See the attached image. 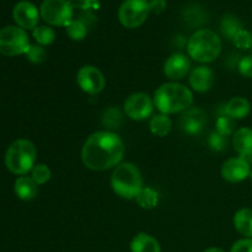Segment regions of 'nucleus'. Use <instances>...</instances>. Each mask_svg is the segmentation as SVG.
<instances>
[{
	"label": "nucleus",
	"mask_w": 252,
	"mask_h": 252,
	"mask_svg": "<svg viewBox=\"0 0 252 252\" xmlns=\"http://www.w3.org/2000/svg\"><path fill=\"white\" fill-rule=\"evenodd\" d=\"M137 199V203L142 207L143 209H153L158 206V202H159V196H158L157 191H154L153 189H144L143 187L142 191L138 193V196L135 197Z\"/></svg>",
	"instance_id": "obj_22"
},
{
	"label": "nucleus",
	"mask_w": 252,
	"mask_h": 252,
	"mask_svg": "<svg viewBox=\"0 0 252 252\" xmlns=\"http://www.w3.org/2000/svg\"><path fill=\"white\" fill-rule=\"evenodd\" d=\"M250 171V164L248 160L241 157L228 159L221 166V176L231 184H238L248 179Z\"/></svg>",
	"instance_id": "obj_12"
},
{
	"label": "nucleus",
	"mask_w": 252,
	"mask_h": 252,
	"mask_svg": "<svg viewBox=\"0 0 252 252\" xmlns=\"http://www.w3.org/2000/svg\"><path fill=\"white\" fill-rule=\"evenodd\" d=\"M111 186L120 197L133 199L143 189L142 174L132 162H121L111 175Z\"/></svg>",
	"instance_id": "obj_4"
},
{
	"label": "nucleus",
	"mask_w": 252,
	"mask_h": 252,
	"mask_svg": "<svg viewBox=\"0 0 252 252\" xmlns=\"http://www.w3.org/2000/svg\"><path fill=\"white\" fill-rule=\"evenodd\" d=\"M187 52L198 63H211L220 54L221 41L218 34L211 30H198L187 42Z\"/></svg>",
	"instance_id": "obj_3"
},
{
	"label": "nucleus",
	"mask_w": 252,
	"mask_h": 252,
	"mask_svg": "<svg viewBox=\"0 0 252 252\" xmlns=\"http://www.w3.org/2000/svg\"><path fill=\"white\" fill-rule=\"evenodd\" d=\"M191 62L182 53H174L164 64V74L170 80H181L189 74Z\"/></svg>",
	"instance_id": "obj_14"
},
{
	"label": "nucleus",
	"mask_w": 252,
	"mask_h": 252,
	"mask_svg": "<svg viewBox=\"0 0 252 252\" xmlns=\"http://www.w3.org/2000/svg\"><path fill=\"white\" fill-rule=\"evenodd\" d=\"M130 252H161L159 241L152 235L139 233L130 241Z\"/></svg>",
	"instance_id": "obj_19"
},
{
	"label": "nucleus",
	"mask_w": 252,
	"mask_h": 252,
	"mask_svg": "<svg viewBox=\"0 0 252 252\" xmlns=\"http://www.w3.org/2000/svg\"><path fill=\"white\" fill-rule=\"evenodd\" d=\"M46 56H47L46 49H44L43 46H41V44H33V46H30L29 51L26 52L27 59L34 64L44 62Z\"/></svg>",
	"instance_id": "obj_28"
},
{
	"label": "nucleus",
	"mask_w": 252,
	"mask_h": 252,
	"mask_svg": "<svg viewBox=\"0 0 252 252\" xmlns=\"http://www.w3.org/2000/svg\"><path fill=\"white\" fill-rule=\"evenodd\" d=\"M125 113L133 121H143L149 117L154 110V101L149 95L137 93L127 97L125 102Z\"/></svg>",
	"instance_id": "obj_9"
},
{
	"label": "nucleus",
	"mask_w": 252,
	"mask_h": 252,
	"mask_svg": "<svg viewBox=\"0 0 252 252\" xmlns=\"http://www.w3.org/2000/svg\"><path fill=\"white\" fill-rule=\"evenodd\" d=\"M206 122L207 115L202 108L189 107L180 116L179 127L189 134H197L203 129Z\"/></svg>",
	"instance_id": "obj_13"
},
{
	"label": "nucleus",
	"mask_w": 252,
	"mask_h": 252,
	"mask_svg": "<svg viewBox=\"0 0 252 252\" xmlns=\"http://www.w3.org/2000/svg\"><path fill=\"white\" fill-rule=\"evenodd\" d=\"M102 122L108 128H118L121 122H122V115L116 108H108L105 112V115H103Z\"/></svg>",
	"instance_id": "obj_27"
},
{
	"label": "nucleus",
	"mask_w": 252,
	"mask_h": 252,
	"mask_svg": "<svg viewBox=\"0 0 252 252\" xmlns=\"http://www.w3.org/2000/svg\"><path fill=\"white\" fill-rule=\"evenodd\" d=\"M239 71L245 78L252 79V54L244 57L239 63Z\"/></svg>",
	"instance_id": "obj_32"
},
{
	"label": "nucleus",
	"mask_w": 252,
	"mask_h": 252,
	"mask_svg": "<svg viewBox=\"0 0 252 252\" xmlns=\"http://www.w3.org/2000/svg\"><path fill=\"white\" fill-rule=\"evenodd\" d=\"M125 155V144L113 132H96L84 143L81 160L88 169L103 171L121 164Z\"/></svg>",
	"instance_id": "obj_1"
},
{
	"label": "nucleus",
	"mask_w": 252,
	"mask_h": 252,
	"mask_svg": "<svg viewBox=\"0 0 252 252\" xmlns=\"http://www.w3.org/2000/svg\"><path fill=\"white\" fill-rule=\"evenodd\" d=\"M39 11L34 4L31 1L22 0L14 6L12 10V17L17 26L24 30H33L38 25Z\"/></svg>",
	"instance_id": "obj_11"
},
{
	"label": "nucleus",
	"mask_w": 252,
	"mask_h": 252,
	"mask_svg": "<svg viewBox=\"0 0 252 252\" xmlns=\"http://www.w3.org/2000/svg\"><path fill=\"white\" fill-rule=\"evenodd\" d=\"M76 83L81 90L90 95L100 94L106 86L105 76L94 65H85L80 68L76 74Z\"/></svg>",
	"instance_id": "obj_10"
},
{
	"label": "nucleus",
	"mask_w": 252,
	"mask_h": 252,
	"mask_svg": "<svg viewBox=\"0 0 252 252\" xmlns=\"http://www.w3.org/2000/svg\"><path fill=\"white\" fill-rule=\"evenodd\" d=\"M31 177L37 185H43L51 179V170L46 164H37L31 170Z\"/></svg>",
	"instance_id": "obj_26"
},
{
	"label": "nucleus",
	"mask_w": 252,
	"mask_h": 252,
	"mask_svg": "<svg viewBox=\"0 0 252 252\" xmlns=\"http://www.w3.org/2000/svg\"><path fill=\"white\" fill-rule=\"evenodd\" d=\"M203 252H225V251H223L221 249H218V248H209L207 249V250H204Z\"/></svg>",
	"instance_id": "obj_36"
},
{
	"label": "nucleus",
	"mask_w": 252,
	"mask_h": 252,
	"mask_svg": "<svg viewBox=\"0 0 252 252\" xmlns=\"http://www.w3.org/2000/svg\"><path fill=\"white\" fill-rule=\"evenodd\" d=\"M14 189L16 196L22 201H31L38 194V185L29 176H20L15 181Z\"/></svg>",
	"instance_id": "obj_18"
},
{
	"label": "nucleus",
	"mask_w": 252,
	"mask_h": 252,
	"mask_svg": "<svg viewBox=\"0 0 252 252\" xmlns=\"http://www.w3.org/2000/svg\"><path fill=\"white\" fill-rule=\"evenodd\" d=\"M230 252H252V239L244 238L231 246Z\"/></svg>",
	"instance_id": "obj_33"
},
{
	"label": "nucleus",
	"mask_w": 252,
	"mask_h": 252,
	"mask_svg": "<svg viewBox=\"0 0 252 252\" xmlns=\"http://www.w3.org/2000/svg\"><path fill=\"white\" fill-rule=\"evenodd\" d=\"M251 111V103L245 97L236 96L229 100L224 107V113L230 118L235 120H244L248 117Z\"/></svg>",
	"instance_id": "obj_17"
},
{
	"label": "nucleus",
	"mask_w": 252,
	"mask_h": 252,
	"mask_svg": "<svg viewBox=\"0 0 252 252\" xmlns=\"http://www.w3.org/2000/svg\"><path fill=\"white\" fill-rule=\"evenodd\" d=\"M73 7H78L81 10H89L97 6L98 0H66Z\"/></svg>",
	"instance_id": "obj_34"
},
{
	"label": "nucleus",
	"mask_w": 252,
	"mask_h": 252,
	"mask_svg": "<svg viewBox=\"0 0 252 252\" xmlns=\"http://www.w3.org/2000/svg\"><path fill=\"white\" fill-rule=\"evenodd\" d=\"M149 12L148 0H125L118 9V19L127 29H137L147 21Z\"/></svg>",
	"instance_id": "obj_8"
},
{
	"label": "nucleus",
	"mask_w": 252,
	"mask_h": 252,
	"mask_svg": "<svg viewBox=\"0 0 252 252\" xmlns=\"http://www.w3.org/2000/svg\"><path fill=\"white\" fill-rule=\"evenodd\" d=\"M26 31L19 26H6L0 30V53L6 57L26 54L30 48Z\"/></svg>",
	"instance_id": "obj_6"
},
{
	"label": "nucleus",
	"mask_w": 252,
	"mask_h": 252,
	"mask_svg": "<svg viewBox=\"0 0 252 252\" xmlns=\"http://www.w3.org/2000/svg\"><path fill=\"white\" fill-rule=\"evenodd\" d=\"M193 103V94L179 83L162 84L154 95V106L164 115L184 112Z\"/></svg>",
	"instance_id": "obj_2"
},
{
	"label": "nucleus",
	"mask_w": 252,
	"mask_h": 252,
	"mask_svg": "<svg viewBox=\"0 0 252 252\" xmlns=\"http://www.w3.org/2000/svg\"><path fill=\"white\" fill-rule=\"evenodd\" d=\"M249 179H250L251 182H252V169H251V171H250V175H249Z\"/></svg>",
	"instance_id": "obj_37"
},
{
	"label": "nucleus",
	"mask_w": 252,
	"mask_h": 252,
	"mask_svg": "<svg viewBox=\"0 0 252 252\" xmlns=\"http://www.w3.org/2000/svg\"><path fill=\"white\" fill-rule=\"evenodd\" d=\"M234 128H235V123H234L233 118H230L229 116H220L217 121V132L225 137L234 132Z\"/></svg>",
	"instance_id": "obj_29"
},
{
	"label": "nucleus",
	"mask_w": 252,
	"mask_h": 252,
	"mask_svg": "<svg viewBox=\"0 0 252 252\" xmlns=\"http://www.w3.org/2000/svg\"><path fill=\"white\" fill-rule=\"evenodd\" d=\"M66 34L73 41H83L88 34V27H86L85 22L81 20L73 19L70 24L66 26Z\"/></svg>",
	"instance_id": "obj_24"
},
{
	"label": "nucleus",
	"mask_w": 252,
	"mask_h": 252,
	"mask_svg": "<svg viewBox=\"0 0 252 252\" xmlns=\"http://www.w3.org/2000/svg\"><path fill=\"white\" fill-rule=\"evenodd\" d=\"M39 15L48 25L66 27L73 20L74 7L66 0H43Z\"/></svg>",
	"instance_id": "obj_7"
},
{
	"label": "nucleus",
	"mask_w": 252,
	"mask_h": 252,
	"mask_svg": "<svg viewBox=\"0 0 252 252\" xmlns=\"http://www.w3.org/2000/svg\"><path fill=\"white\" fill-rule=\"evenodd\" d=\"M234 42H235V44L239 48H251L252 34L249 33L245 30H241V31H239L238 34L234 37Z\"/></svg>",
	"instance_id": "obj_31"
},
{
	"label": "nucleus",
	"mask_w": 252,
	"mask_h": 252,
	"mask_svg": "<svg viewBox=\"0 0 252 252\" xmlns=\"http://www.w3.org/2000/svg\"><path fill=\"white\" fill-rule=\"evenodd\" d=\"M221 32L225 34L226 37L229 38H233L238 34L239 31H241V26L239 24V21L236 20V17L234 16H225L223 20H221V25H220Z\"/></svg>",
	"instance_id": "obj_25"
},
{
	"label": "nucleus",
	"mask_w": 252,
	"mask_h": 252,
	"mask_svg": "<svg viewBox=\"0 0 252 252\" xmlns=\"http://www.w3.org/2000/svg\"><path fill=\"white\" fill-rule=\"evenodd\" d=\"M234 226L241 235L252 239V209L244 208L236 212L234 217Z\"/></svg>",
	"instance_id": "obj_20"
},
{
	"label": "nucleus",
	"mask_w": 252,
	"mask_h": 252,
	"mask_svg": "<svg viewBox=\"0 0 252 252\" xmlns=\"http://www.w3.org/2000/svg\"><path fill=\"white\" fill-rule=\"evenodd\" d=\"M150 132L154 135H158V137H166L170 133L172 128V122L169 118V116L164 115H157L150 120L149 123Z\"/></svg>",
	"instance_id": "obj_21"
},
{
	"label": "nucleus",
	"mask_w": 252,
	"mask_h": 252,
	"mask_svg": "<svg viewBox=\"0 0 252 252\" xmlns=\"http://www.w3.org/2000/svg\"><path fill=\"white\" fill-rule=\"evenodd\" d=\"M32 36L41 46H49L56 39V32L49 26L42 25V26H37L36 29L32 30Z\"/></svg>",
	"instance_id": "obj_23"
},
{
	"label": "nucleus",
	"mask_w": 252,
	"mask_h": 252,
	"mask_svg": "<svg viewBox=\"0 0 252 252\" xmlns=\"http://www.w3.org/2000/svg\"><path fill=\"white\" fill-rule=\"evenodd\" d=\"M233 147L241 158L252 157V129L244 127L233 135Z\"/></svg>",
	"instance_id": "obj_16"
},
{
	"label": "nucleus",
	"mask_w": 252,
	"mask_h": 252,
	"mask_svg": "<svg viewBox=\"0 0 252 252\" xmlns=\"http://www.w3.org/2000/svg\"><path fill=\"white\" fill-rule=\"evenodd\" d=\"M150 12L161 14L166 9V0H150L149 1Z\"/></svg>",
	"instance_id": "obj_35"
},
{
	"label": "nucleus",
	"mask_w": 252,
	"mask_h": 252,
	"mask_svg": "<svg viewBox=\"0 0 252 252\" xmlns=\"http://www.w3.org/2000/svg\"><path fill=\"white\" fill-rule=\"evenodd\" d=\"M208 144L211 147L212 150H216V152H223L228 147V138L225 135L220 134L218 132H214L209 135Z\"/></svg>",
	"instance_id": "obj_30"
},
{
	"label": "nucleus",
	"mask_w": 252,
	"mask_h": 252,
	"mask_svg": "<svg viewBox=\"0 0 252 252\" xmlns=\"http://www.w3.org/2000/svg\"><path fill=\"white\" fill-rule=\"evenodd\" d=\"M36 157L37 150L33 143L27 139H17L5 154V165L12 174L25 176L33 169Z\"/></svg>",
	"instance_id": "obj_5"
},
{
	"label": "nucleus",
	"mask_w": 252,
	"mask_h": 252,
	"mask_svg": "<svg viewBox=\"0 0 252 252\" xmlns=\"http://www.w3.org/2000/svg\"><path fill=\"white\" fill-rule=\"evenodd\" d=\"M214 84V73L209 66L199 65L189 74V85L197 93L211 90Z\"/></svg>",
	"instance_id": "obj_15"
}]
</instances>
